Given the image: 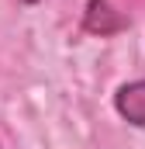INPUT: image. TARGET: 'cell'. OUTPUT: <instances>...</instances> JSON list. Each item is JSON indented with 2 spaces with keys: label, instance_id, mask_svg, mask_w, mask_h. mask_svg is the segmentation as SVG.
<instances>
[{
  "label": "cell",
  "instance_id": "obj_2",
  "mask_svg": "<svg viewBox=\"0 0 145 149\" xmlns=\"http://www.w3.org/2000/svg\"><path fill=\"white\" fill-rule=\"evenodd\" d=\"M114 108L124 121L131 125H145V80L135 83H124L117 94H114Z\"/></svg>",
  "mask_w": 145,
  "mask_h": 149
},
{
  "label": "cell",
  "instance_id": "obj_3",
  "mask_svg": "<svg viewBox=\"0 0 145 149\" xmlns=\"http://www.w3.org/2000/svg\"><path fill=\"white\" fill-rule=\"evenodd\" d=\"M24 3H35V0H24Z\"/></svg>",
  "mask_w": 145,
  "mask_h": 149
},
{
  "label": "cell",
  "instance_id": "obj_1",
  "mask_svg": "<svg viewBox=\"0 0 145 149\" xmlns=\"http://www.w3.org/2000/svg\"><path fill=\"white\" fill-rule=\"evenodd\" d=\"M83 24H86V31H93V35H114V31L128 28V17L117 14L107 0H90V3H86V21H83Z\"/></svg>",
  "mask_w": 145,
  "mask_h": 149
}]
</instances>
